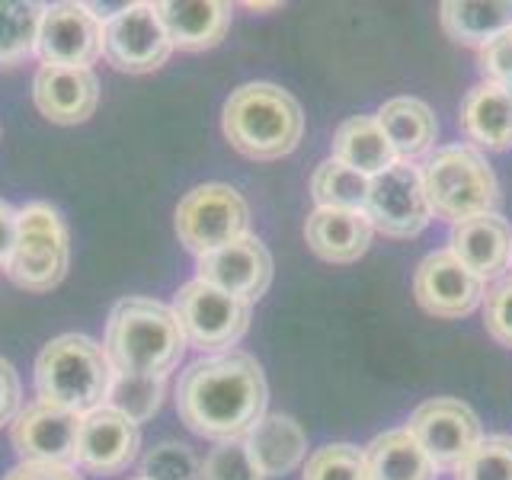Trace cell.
<instances>
[{
  "label": "cell",
  "instance_id": "1",
  "mask_svg": "<svg viewBox=\"0 0 512 480\" xmlns=\"http://www.w3.org/2000/svg\"><path fill=\"white\" fill-rule=\"evenodd\" d=\"M266 375L247 352L224 349L192 362L176 384L180 420L202 439L231 442L266 416Z\"/></svg>",
  "mask_w": 512,
  "mask_h": 480
},
{
  "label": "cell",
  "instance_id": "2",
  "mask_svg": "<svg viewBox=\"0 0 512 480\" xmlns=\"http://www.w3.org/2000/svg\"><path fill=\"white\" fill-rule=\"evenodd\" d=\"M189 340L173 308L154 298H122L106 320L103 349L112 372L167 378Z\"/></svg>",
  "mask_w": 512,
  "mask_h": 480
},
{
  "label": "cell",
  "instance_id": "3",
  "mask_svg": "<svg viewBox=\"0 0 512 480\" xmlns=\"http://www.w3.org/2000/svg\"><path fill=\"white\" fill-rule=\"evenodd\" d=\"M224 138L250 160L288 157L304 135V112L288 90L256 80L237 87L221 116Z\"/></svg>",
  "mask_w": 512,
  "mask_h": 480
},
{
  "label": "cell",
  "instance_id": "4",
  "mask_svg": "<svg viewBox=\"0 0 512 480\" xmlns=\"http://www.w3.org/2000/svg\"><path fill=\"white\" fill-rule=\"evenodd\" d=\"M112 375L100 343L84 333H61L36 359V394L45 404L84 416L106 404Z\"/></svg>",
  "mask_w": 512,
  "mask_h": 480
},
{
  "label": "cell",
  "instance_id": "5",
  "mask_svg": "<svg viewBox=\"0 0 512 480\" xmlns=\"http://www.w3.org/2000/svg\"><path fill=\"white\" fill-rule=\"evenodd\" d=\"M420 176L432 215L452 224L493 215L496 202H500L496 173L480 157V151L468 148V144H452V148L436 151L426 160Z\"/></svg>",
  "mask_w": 512,
  "mask_h": 480
},
{
  "label": "cell",
  "instance_id": "6",
  "mask_svg": "<svg viewBox=\"0 0 512 480\" xmlns=\"http://www.w3.org/2000/svg\"><path fill=\"white\" fill-rule=\"evenodd\" d=\"M71 266V234L61 212L48 202L16 208V244L7 263V276L26 292H52Z\"/></svg>",
  "mask_w": 512,
  "mask_h": 480
},
{
  "label": "cell",
  "instance_id": "7",
  "mask_svg": "<svg viewBox=\"0 0 512 480\" xmlns=\"http://www.w3.org/2000/svg\"><path fill=\"white\" fill-rule=\"evenodd\" d=\"M176 234L192 253L205 256L250 234V208L234 186H196L176 205Z\"/></svg>",
  "mask_w": 512,
  "mask_h": 480
},
{
  "label": "cell",
  "instance_id": "8",
  "mask_svg": "<svg viewBox=\"0 0 512 480\" xmlns=\"http://www.w3.org/2000/svg\"><path fill=\"white\" fill-rule=\"evenodd\" d=\"M173 311L180 317L186 340L202 352L231 349L250 327V301L234 298L202 279H192L176 292Z\"/></svg>",
  "mask_w": 512,
  "mask_h": 480
},
{
  "label": "cell",
  "instance_id": "9",
  "mask_svg": "<svg viewBox=\"0 0 512 480\" xmlns=\"http://www.w3.org/2000/svg\"><path fill=\"white\" fill-rule=\"evenodd\" d=\"M365 218L372 224V231L394 240H410L423 234L426 224L432 221V208L426 202L420 170L397 160L394 167L372 176L365 199Z\"/></svg>",
  "mask_w": 512,
  "mask_h": 480
},
{
  "label": "cell",
  "instance_id": "10",
  "mask_svg": "<svg viewBox=\"0 0 512 480\" xmlns=\"http://www.w3.org/2000/svg\"><path fill=\"white\" fill-rule=\"evenodd\" d=\"M173 55L157 4H128L103 26V58L122 74H151Z\"/></svg>",
  "mask_w": 512,
  "mask_h": 480
},
{
  "label": "cell",
  "instance_id": "11",
  "mask_svg": "<svg viewBox=\"0 0 512 480\" xmlns=\"http://www.w3.org/2000/svg\"><path fill=\"white\" fill-rule=\"evenodd\" d=\"M407 432L439 471H455L484 439L477 413L455 397H432L413 410Z\"/></svg>",
  "mask_w": 512,
  "mask_h": 480
},
{
  "label": "cell",
  "instance_id": "12",
  "mask_svg": "<svg viewBox=\"0 0 512 480\" xmlns=\"http://www.w3.org/2000/svg\"><path fill=\"white\" fill-rule=\"evenodd\" d=\"M103 20L87 4L45 7L36 55L48 68H90L103 55Z\"/></svg>",
  "mask_w": 512,
  "mask_h": 480
},
{
  "label": "cell",
  "instance_id": "13",
  "mask_svg": "<svg viewBox=\"0 0 512 480\" xmlns=\"http://www.w3.org/2000/svg\"><path fill=\"white\" fill-rule=\"evenodd\" d=\"M138 448H141V429L125 413L103 404L80 416L74 464H80L84 471L100 477L122 474L138 458Z\"/></svg>",
  "mask_w": 512,
  "mask_h": 480
},
{
  "label": "cell",
  "instance_id": "14",
  "mask_svg": "<svg viewBox=\"0 0 512 480\" xmlns=\"http://www.w3.org/2000/svg\"><path fill=\"white\" fill-rule=\"evenodd\" d=\"M413 292L420 308L432 317L458 320L468 317L480 301H484V282H480L468 266H461L448 250L429 253L416 266Z\"/></svg>",
  "mask_w": 512,
  "mask_h": 480
},
{
  "label": "cell",
  "instance_id": "15",
  "mask_svg": "<svg viewBox=\"0 0 512 480\" xmlns=\"http://www.w3.org/2000/svg\"><path fill=\"white\" fill-rule=\"evenodd\" d=\"M80 416L61 407L36 404L23 407L10 423V442L20 461H39V464H71L77 448Z\"/></svg>",
  "mask_w": 512,
  "mask_h": 480
},
{
  "label": "cell",
  "instance_id": "16",
  "mask_svg": "<svg viewBox=\"0 0 512 480\" xmlns=\"http://www.w3.org/2000/svg\"><path fill=\"white\" fill-rule=\"evenodd\" d=\"M199 279L253 304L266 295L272 282V256L260 237L247 234L228 247L199 256Z\"/></svg>",
  "mask_w": 512,
  "mask_h": 480
},
{
  "label": "cell",
  "instance_id": "17",
  "mask_svg": "<svg viewBox=\"0 0 512 480\" xmlns=\"http://www.w3.org/2000/svg\"><path fill=\"white\" fill-rule=\"evenodd\" d=\"M36 109L55 125H80L100 106V77L93 68H42L32 80Z\"/></svg>",
  "mask_w": 512,
  "mask_h": 480
},
{
  "label": "cell",
  "instance_id": "18",
  "mask_svg": "<svg viewBox=\"0 0 512 480\" xmlns=\"http://www.w3.org/2000/svg\"><path fill=\"white\" fill-rule=\"evenodd\" d=\"M448 253L468 266L480 282L500 279L512 266V228L500 215L458 221L448 237Z\"/></svg>",
  "mask_w": 512,
  "mask_h": 480
},
{
  "label": "cell",
  "instance_id": "19",
  "mask_svg": "<svg viewBox=\"0 0 512 480\" xmlns=\"http://www.w3.org/2000/svg\"><path fill=\"white\" fill-rule=\"evenodd\" d=\"M157 13L173 48L205 52L228 36L234 10L221 0H164V4H157Z\"/></svg>",
  "mask_w": 512,
  "mask_h": 480
},
{
  "label": "cell",
  "instance_id": "20",
  "mask_svg": "<svg viewBox=\"0 0 512 480\" xmlns=\"http://www.w3.org/2000/svg\"><path fill=\"white\" fill-rule=\"evenodd\" d=\"M247 455L263 477H285L292 474L308 455V436L301 423L288 413H266L247 436Z\"/></svg>",
  "mask_w": 512,
  "mask_h": 480
},
{
  "label": "cell",
  "instance_id": "21",
  "mask_svg": "<svg viewBox=\"0 0 512 480\" xmlns=\"http://www.w3.org/2000/svg\"><path fill=\"white\" fill-rule=\"evenodd\" d=\"M372 234L365 212H343V208H314L304 224L308 247L327 263H356L372 247Z\"/></svg>",
  "mask_w": 512,
  "mask_h": 480
},
{
  "label": "cell",
  "instance_id": "22",
  "mask_svg": "<svg viewBox=\"0 0 512 480\" xmlns=\"http://www.w3.org/2000/svg\"><path fill=\"white\" fill-rule=\"evenodd\" d=\"M461 132L480 148L506 151L512 148V96L496 84L480 80L468 90L458 116Z\"/></svg>",
  "mask_w": 512,
  "mask_h": 480
},
{
  "label": "cell",
  "instance_id": "23",
  "mask_svg": "<svg viewBox=\"0 0 512 480\" xmlns=\"http://www.w3.org/2000/svg\"><path fill=\"white\" fill-rule=\"evenodd\" d=\"M375 119L388 135L397 160H404V164L423 157L439 135V122L432 116V109L416 96H394L378 109Z\"/></svg>",
  "mask_w": 512,
  "mask_h": 480
},
{
  "label": "cell",
  "instance_id": "24",
  "mask_svg": "<svg viewBox=\"0 0 512 480\" xmlns=\"http://www.w3.org/2000/svg\"><path fill=\"white\" fill-rule=\"evenodd\" d=\"M365 468L368 480H436L439 468L429 461L407 429L381 432L365 448Z\"/></svg>",
  "mask_w": 512,
  "mask_h": 480
},
{
  "label": "cell",
  "instance_id": "25",
  "mask_svg": "<svg viewBox=\"0 0 512 480\" xmlns=\"http://www.w3.org/2000/svg\"><path fill=\"white\" fill-rule=\"evenodd\" d=\"M439 23L452 42L484 48L512 29V0H445Z\"/></svg>",
  "mask_w": 512,
  "mask_h": 480
},
{
  "label": "cell",
  "instance_id": "26",
  "mask_svg": "<svg viewBox=\"0 0 512 480\" xmlns=\"http://www.w3.org/2000/svg\"><path fill=\"white\" fill-rule=\"evenodd\" d=\"M333 160H340L343 167L356 170L362 176H378L388 167L397 164V154L391 148L388 135L378 125L375 116H352L346 119L333 135Z\"/></svg>",
  "mask_w": 512,
  "mask_h": 480
},
{
  "label": "cell",
  "instance_id": "27",
  "mask_svg": "<svg viewBox=\"0 0 512 480\" xmlns=\"http://www.w3.org/2000/svg\"><path fill=\"white\" fill-rule=\"evenodd\" d=\"M368 176L343 167L340 160H324L311 176V192L317 208H343V212H365L368 199Z\"/></svg>",
  "mask_w": 512,
  "mask_h": 480
},
{
  "label": "cell",
  "instance_id": "28",
  "mask_svg": "<svg viewBox=\"0 0 512 480\" xmlns=\"http://www.w3.org/2000/svg\"><path fill=\"white\" fill-rule=\"evenodd\" d=\"M42 4H10L0 0V68L20 64L23 58L36 55Z\"/></svg>",
  "mask_w": 512,
  "mask_h": 480
},
{
  "label": "cell",
  "instance_id": "29",
  "mask_svg": "<svg viewBox=\"0 0 512 480\" xmlns=\"http://www.w3.org/2000/svg\"><path fill=\"white\" fill-rule=\"evenodd\" d=\"M164 394H167V378L116 372L109 384L106 407L125 413L128 420H135V423H148L160 410V404H164Z\"/></svg>",
  "mask_w": 512,
  "mask_h": 480
},
{
  "label": "cell",
  "instance_id": "30",
  "mask_svg": "<svg viewBox=\"0 0 512 480\" xmlns=\"http://www.w3.org/2000/svg\"><path fill=\"white\" fill-rule=\"evenodd\" d=\"M144 480H202V461L183 442H160L141 458Z\"/></svg>",
  "mask_w": 512,
  "mask_h": 480
},
{
  "label": "cell",
  "instance_id": "31",
  "mask_svg": "<svg viewBox=\"0 0 512 480\" xmlns=\"http://www.w3.org/2000/svg\"><path fill=\"white\" fill-rule=\"evenodd\" d=\"M304 480H368L365 452L349 442H333L317 448L308 458Z\"/></svg>",
  "mask_w": 512,
  "mask_h": 480
},
{
  "label": "cell",
  "instance_id": "32",
  "mask_svg": "<svg viewBox=\"0 0 512 480\" xmlns=\"http://www.w3.org/2000/svg\"><path fill=\"white\" fill-rule=\"evenodd\" d=\"M455 480H512V439L487 436L455 468Z\"/></svg>",
  "mask_w": 512,
  "mask_h": 480
},
{
  "label": "cell",
  "instance_id": "33",
  "mask_svg": "<svg viewBox=\"0 0 512 480\" xmlns=\"http://www.w3.org/2000/svg\"><path fill=\"white\" fill-rule=\"evenodd\" d=\"M202 480H266L247 455L244 439L218 442L202 464Z\"/></svg>",
  "mask_w": 512,
  "mask_h": 480
},
{
  "label": "cell",
  "instance_id": "34",
  "mask_svg": "<svg viewBox=\"0 0 512 480\" xmlns=\"http://www.w3.org/2000/svg\"><path fill=\"white\" fill-rule=\"evenodd\" d=\"M480 74L487 84H496L512 96V29L480 48Z\"/></svg>",
  "mask_w": 512,
  "mask_h": 480
},
{
  "label": "cell",
  "instance_id": "35",
  "mask_svg": "<svg viewBox=\"0 0 512 480\" xmlns=\"http://www.w3.org/2000/svg\"><path fill=\"white\" fill-rule=\"evenodd\" d=\"M484 327L496 343L512 346V279L500 282L493 292H487Z\"/></svg>",
  "mask_w": 512,
  "mask_h": 480
},
{
  "label": "cell",
  "instance_id": "36",
  "mask_svg": "<svg viewBox=\"0 0 512 480\" xmlns=\"http://www.w3.org/2000/svg\"><path fill=\"white\" fill-rule=\"evenodd\" d=\"M23 410V384L16 368L0 359V429L16 420V413Z\"/></svg>",
  "mask_w": 512,
  "mask_h": 480
},
{
  "label": "cell",
  "instance_id": "37",
  "mask_svg": "<svg viewBox=\"0 0 512 480\" xmlns=\"http://www.w3.org/2000/svg\"><path fill=\"white\" fill-rule=\"evenodd\" d=\"M4 480H84L71 464H39V461H20L7 471Z\"/></svg>",
  "mask_w": 512,
  "mask_h": 480
},
{
  "label": "cell",
  "instance_id": "38",
  "mask_svg": "<svg viewBox=\"0 0 512 480\" xmlns=\"http://www.w3.org/2000/svg\"><path fill=\"white\" fill-rule=\"evenodd\" d=\"M16 244V208L0 199V269H7Z\"/></svg>",
  "mask_w": 512,
  "mask_h": 480
},
{
  "label": "cell",
  "instance_id": "39",
  "mask_svg": "<svg viewBox=\"0 0 512 480\" xmlns=\"http://www.w3.org/2000/svg\"><path fill=\"white\" fill-rule=\"evenodd\" d=\"M135 480H144V477H135Z\"/></svg>",
  "mask_w": 512,
  "mask_h": 480
}]
</instances>
